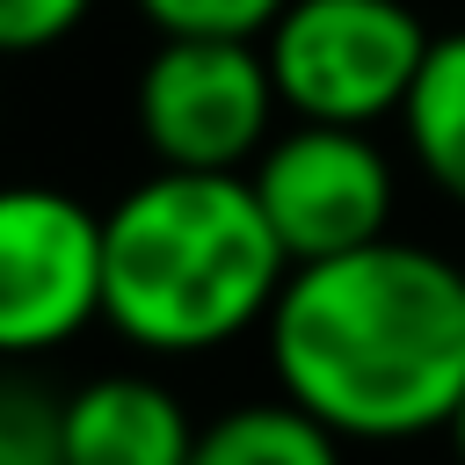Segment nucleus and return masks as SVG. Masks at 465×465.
Masks as SVG:
<instances>
[{
  "mask_svg": "<svg viewBox=\"0 0 465 465\" xmlns=\"http://www.w3.org/2000/svg\"><path fill=\"white\" fill-rule=\"evenodd\" d=\"M269 378L341 443H414L465 400V262L371 240L298 262L269 327Z\"/></svg>",
  "mask_w": 465,
  "mask_h": 465,
  "instance_id": "obj_1",
  "label": "nucleus"
},
{
  "mask_svg": "<svg viewBox=\"0 0 465 465\" xmlns=\"http://www.w3.org/2000/svg\"><path fill=\"white\" fill-rule=\"evenodd\" d=\"M291 269L254 174L153 167L109 211V327L145 356H211L269 327Z\"/></svg>",
  "mask_w": 465,
  "mask_h": 465,
  "instance_id": "obj_2",
  "label": "nucleus"
},
{
  "mask_svg": "<svg viewBox=\"0 0 465 465\" xmlns=\"http://www.w3.org/2000/svg\"><path fill=\"white\" fill-rule=\"evenodd\" d=\"M429 44L436 29L407 0H291L262 36L283 116L363 131L407 109Z\"/></svg>",
  "mask_w": 465,
  "mask_h": 465,
  "instance_id": "obj_3",
  "label": "nucleus"
},
{
  "mask_svg": "<svg viewBox=\"0 0 465 465\" xmlns=\"http://www.w3.org/2000/svg\"><path fill=\"white\" fill-rule=\"evenodd\" d=\"M276 116L283 94L262 36H160L138 65V138L160 167L247 174Z\"/></svg>",
  "mask_w": 465,
  "mask_h": 465,
  "instance_id": "obj_4",
  "label": "nucleus"
},
{
  "mask_svg": "<svg viewBox=\"0 0 465 465\" xmlns=\"http://www.w3.org/2000/svg\"><path fill=\"white\" fill-rule=\"evenodd\" d=\"M109 320V211L22 182L0 196V349L51 356Z\"/></svg>",
  "mask_w": 465,
  "mask_h": 465,
  "instance_id": "obj_5",
  "label": "nucleus"
},
{
  "mask_svg": "<svg viewBox=\"0 0 465 465\" xmlns=\"http://www.w3.org/2000/svg\"><path fill=\"white\" fill-rule=\"evenodd\" d=\"M247 174H254V196H262L276 240L291 247V262H327V254L385 240L392 196H400L392 160L363 124L291 116Z\"/></svg>",
  "mask_w": 465,
  "mask_h": 465,
  "instance_id": "obj_6",
  "label": "nucleus"
},
{
  "mask_svg": "<svg viewBox=\"0 0 465 465\" xmlns=\"http://www.w3.org/2000/svg\"><path fill=\"white\" fill-rule=\"evenodd\" d=\"M65 465H189L196 429L182 392L153 371H94L65 400Z\"/></svg>",
  "mask_w": 465,
  "mask_h": 465,
  "instance_id": "obj_7",
  "label": "nucleus"
},
{
  "mask_svg": "<svg viewBox=\"0 0 465 465\" xmlns=\"http://www.w3.org/2000/svg\"><path fill=\"white\" fill-rule=\"evenodd\" d=\"M400 131H407V153L429 174V189L465 211V22L436 29V44L421 58V80L400 109Z\"/></svg>",
  "mask_w": 465,
  "mask_h": 465,
  "instance_id": "obj_8",
  "label": "nucleus"
},
{
  "mask_svg": "<svg viewBox=\"0 0 465 465\" xmlns=\"http://www.w3.org/2000/svg\"><path fill=\"white\" fill-rule=\"evenodd\" d=\"M189 465H341V436L298 400H247L196 429Z\"/></svg>",
  "mask_w": 465,
  "mask_h": 465,
  "instance_id": "obj_9",
  "label": "nucleus"
},
{
  "mask_svg": "<svg viewBox=\"0 0 465 465\" xmlns=\"http://www.w3.org/2000/svg\"><path fill=\"white\" fill-rule=\"evenodd\" d=\"M0 465H65V414L29 378L0 392Z\"/></svg>",
  "mask_w": 465,
  "mask_h": 465,
  "instance_id": "obj_10",
  "label": "nucleus"
},
{
  "mask_svg": "<svg viewBox=\"0 0 465 465\" xmlns=\"http://www.w3.org/2000/svg\"><path fill=\"white\" fill-rule=\"evenodd\" d=\"M160 36H269L291 0H131Z\"/></svg>",
  "mask_w": 465,
  "mask_h": 465,
  "instance_id": "obj_11",
  "label": "nucleus"
},
{
  "mask_svg": "<svg viewBox=\"0 0 465 465\" xmlns=\"http://www.w3.org/2000/svg\"><path fill=\"white\" fill-rule=\"evenodd\" d=\"M87 7L94 0H0V44L7 51H51V44H65L80 22H87Z\"/></svg>",
  "mask_w": 465,
  "mask_h": 465,
  "instance_id": "obj_12",
  "label": "nucleus"
},
{
  "mask_svg": "<svg viewBox=\"0 0 465 465\" xmlns=\"http://www.w3.org/2000/svg\"><path fill=\"white\" fill-rule=\"evenodd\" d=\"M443 436H450V450H458V465H465V400H458V414H450V429H443Z\"/></svg>",
  "mask_w": 465,
  "mask_h": 465,
  "instance_id": "obj_13",
  "label": "nucleus"
}]
</instances>
